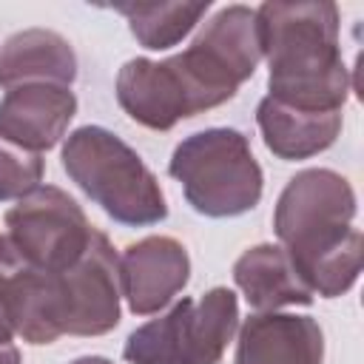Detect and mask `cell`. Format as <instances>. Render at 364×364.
<instances>
[{"mask_svg": "<svg viewBox=\"0 0 364 364\" xmlns=\"http://www.w3.org/2000/svg\"><path fill=\"white\" fill-rule=\"evenodd\" d=\"M122 11L131 17L134 34L148 48H165L176 37H182L199 14L208 11V3H196V6H128Z\"/></svg>", "mask_w": 364, "mask_h": 364, "instance_id": "12", "label": "cell"}, {"mask_svg": "<svg viewBox=\"0 0 364 364\" xmlns=\"http://www.w3.org/2000/svg\"><path fill=\"white\" fill-rule=\"evenodd\" d=\"M236 282L245 287L247 301L256 307L307 301V290L287 279V270L273 247H256L236 264Z\"/></svg>", "mask_w": 364, "mask_h": 364, "instance_id": "11", "label": "cell"}, {"mask_svg": "<svg viewBox=\"0 0 364 364\" xmlns=\"http://www.w3.org/2000/svg\"><path fill=\"white\" fill-rule=\"evenodd\" d=\"M125 293L134 310L148 313L171 299L188 279L185 250L171 239H148L125 253Z\"/></svg>", "mask_w": 364, "mask_h": 364, "instance_id": "8", "label": "cell"}, {"mask_svg": "<svg viewBox=\"0 0 364 364\" xmlns=\"http://www.w3.org/2000/svg\"><path fill=\"white\" fill-rule=\"evenodd\" d=\"M74 97L63 88H20L0 105V136L23 151L48 148L71 119Z\"/></svg>", "mask_w": 364, "mask_h": 364, "instance_id": "7", "label": "cell"}, {"mask_svg": "<svg viewBox=\"0 0 364 364\" xmlns=\"http://www.w3.org/2000/svg\"><path fill=\"white\" fill-rule=\"evenodd\" d=\"M321 336L307 318L259 316L247 321L239 344V364H316Z\"/></svg>", "mask_w": 364, "mask_h": 364, "instance_id": "9", "label": "cell"}, {"mask_svg": "<svg viewBox=\"0 0 364 364\" xmlns=\"http://www.w3.org/2000/svg\"><path fill=\"white\" fill-rule=\"evenodd\" d=\"M40 179V159L37 154H26L23 148L6 142L0 136V196H17L34 188Z\"/></svg>", "mask_w": 364, "mask_h": 364, "instance_id": "13", "label": "cell"}, {"mask_svg": "<svg viewBox=\"0 0 364 364\" xmlns=\"http://www.w3.org/2000/svg\"><path fill=\"white\" fill-rule=\"evenodd\" d=\"M236 324V299L213 290L205 301H182L171 316L128 338L125 358L136 364H213Z\"/></svg>", "mask_w": 364, "mask_h": 364, "instance_id": "5", "label": "cell"}, {"mask_svg": "<svg viewBox=\"0 0 364 364\" xmlns=\"http://www.w3.org/2000/svg\"><path fill=\"white\" fill-rule=\"evenodd\" d=\"M171 173L185 182L188 199L202 213H239L259 199V168L236 131L196 134L179 145Z\"/></svg>", "mask_w": 364, "mask_h": 364, "instance_id": "4", "label": "cell"}, {"mask_svg": "<svg viewBox=\"0 0 364 364\" xmlns=\"http://www.w3.org/2000/svg\"><path fill=\"white\" fill-rule=\"evenodd\" d=\"M6 219L11 228L9 242L17 247V253L34 267L51 273L74 267L94 239V230H88L80 208L54 188L20 202Z\"/></svg>", "mask_w": 364, "mask_h": 364, "instance_id": "6", "label": "cell"}, {"mask_svg": "<svg viewBox=\"0 0 364 364\" xmlns=\"http://www.w3.org/2000/svg\"><path fill=\"white\" fill-rule=\"evenodd\" d=\"M77 364H108V361H102V358H82V361H77Z\"/></svg>", "mask_w": 364, "mask_h": 364, "instance_id": "14", "label": "cell"}, {"mask_svg": "<svg viewBox=\"0 0 364 364\" xmlns=\"http://www.w3.org/2000/svg\"><path fill=\"white\" fill-rule=\"evenodd\" d=\"M51 71H57L65 80L74 77L71 51L54 34H43V31L20 34V37L9 40L6 51L0 54V82L3 85L14 82L20 77H28V74L43 77V74H51Z\"/></svg>", "mask_w": 364, "mask_h": 364, "instance_id": "10", "label": "cell"}, {"mask_svg": "<svg viewBox=\"0 0 364 364\" xmlns=\"http://www.w3.org/2000/svg\"><path fill=\"white\" fill-rule=\"evenodd\" d=\"M330 6H262L256 43L270 54V88L276 102H299L318 108L327 102L321 91L338 102V60L333 48V17L321 14Z\"/></svg>", "mask_w": 364, "mask_h": 364, "instance_id": "2", "label": "cell"}, {"mask_svg": "<svg viewBox=\"0 0 364 364\" xmlns=\"http://www.w3.org/2000/svg\"><path fill=\"white\" fill-rule=\"evenodd\" d=\"M65 171L114 219L142 225L165 216V202L139 156L102 128H82L65 148Z\"/></svg>", "mask_w": 364, "mask_h": 364, "instance_id": "3", "label": "cell"}, {"mask_svg": "<svg viewBox=\"0 0 364 364\" xmlns=\"http://www.w3.org/2000/svg\"><path fill=\"white\" fill-rule=\"evenodd\" d=\"M250 11L225 9L208 31L168 63H128L119 77V100L134 119L168 128L179 117L233 97V88L253 74L256 23Z\"/></svg>", "mask_w": 364, "mask_h": 364, "instance_id": "1", "label": "cell"}]
</instances>
